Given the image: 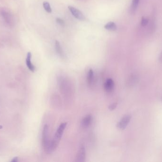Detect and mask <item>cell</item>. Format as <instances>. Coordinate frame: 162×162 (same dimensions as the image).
Here are the masks:
<instances>
[{"label": "cell", "instance_id": "obj_1", "mask_svg": "<svg viewBox=\"0 0 162 162\" xmlns=\"http://www.w3.org/2000/svg\"><path fill=\"white\" fill-rule=\"evenodd\" d=\"M67 126V123L64 122L61 124L57 129L55 135H54L53 140L51 141V152H54L58 147L59 142L62 138L64 130Z\"/></svg>", "mask_w": 162, "mask_h": 162}, {"label": "cell", "instance_id": "obj_2", "mask_svg": "<svg viewBox=\"0 0 162 162\" xmlns=\"http://www.w3.org/2000/svg\"><path fill=\"white\" fill-rule=\"evenodd\" d=\"M49 130L47 125L44 126L42 132V144L44 150L46 153H51V141L49 139Z\"/></svg>", "mask_w": 162, "mask_h": 162}, {"label": "cell", "instance_id": "obj_3", "mask_svg": "<svg viewBox=\"0 0 162 162\" xmlns=\"http://www.w3.org/2000/svg\"><path fill=\"white\" fill-rule=\"evenodd\" d=\"M131 118V116L130 115H126L124 116L117 124V127L120 130L125 129L130 122Z\"/></svg>", "mask_w": 162, "mask_h": 162}, {"label": "cell", "instance_id": "obj_4", "mask_svg": "<svg viewBox=\"0 0 162 162\" xmlns=\"http://www.w3.org/2000/svg\"><path fill=\"white\" fill-rule=\"evenodd\" d=\"M68 9L69 10L72 15L77 19L81 21H84L85 20V18L84 14L78 9L75 8L74 7L72 6H69Z\"/></svg>", "mask_w": 162, "mask_h": 162}, {"label": "cell", "instance_id": "obj_5", "mask_svg": "<svg viewBox=\"0 0 162 162\" xmlns=\"http://www.w3.org/2000/svg\"><path fill=\"white\" fill-rule=\"evenodd\" d=\"M85 157H86V152H85V147H84V145H82L77 152L76 158H75V162H84Z\"/></svg>", "mask_w": 162, "mask_h": 162}, {"label": "cell", "instance_id": "obj_6", "mask_svg": "<svg viewBox=\"0 0 162 162\" xmlns=\"http://www.w3.org/2000/svg\"><path fill=\"white\" fill-rule=\"evenodd\" d=\"M114 82L112 79H108L104 83V89L106 92L108 93L112 92L114 89Z\"/></svg>", "mask_w": 162, "mask_h": 162}, {"label": "cell", "instance_id": "obj_7", "mask_svg": "<svg viewBox=\"0 0 162 162\" xmlns=\"http://www.w3.org/2000/svg\"><path fill=\"white\" fill-rule=\"evenodd\" d=\"M32 55L30 52H28L27 54V58L26 59V65L28 69L32 72H34L35 71V67L31 62V59Z\"/></svg>", "mask_w": 162, "mask_h": 162}, {"label": "cell", "instance_id": "obj_8", "mask_svg": "<svg viewBox=\"0 0 162 162\" xmlns=\"http://www.w3.org/2000/svg\"><path fill=\"white\" fill-rule=\"evenodd\" d=\"M92 120H93L92 116L91 115H88L82 119L81 122L82 126L84 128L88 127L91 124Z\"/></svg>", "mask_w": 162, "mask_h": 162}, {"label": "cell", "instance_id": "obj_9", "mask_svg": "<svg viewBox=\"0 0 162 162\" xmlns=\"http://www.w3.org/2000/svg\"><path fill=\"white\" fill-rule=\"evenodd\" d=\"M94 72L92 69H90L87 74V82L89 86H91L93 85V81H94Z\"/></svg>", "mask_w": 162, "mask_h": 162}, {"label": "cell", "instance_id": "obj_10", "mask_svg": "<svg viewBox=\"0 0 162 162\" xmlns=\"http://www.w3.org/2000/svg\"><path fill=\"white\" fill-rule=\"evenodd\" d=\"M104 28L108 31H116L117 29V26L116 23L113 22H108L105 25Z\"/></svg>", "mask_w": 162, "mask_h": 162}, {"label": "cell", "instance_id": "obj_11", "mask_svg": "<svg viewBox=\"0 0 162 162\" xmlns=\"http://www.w3.org/2000/svg\"><path fill=\"white\" fill-rule=\"evenodd\" d=\"M55 49L57 53L61 57H63L64 54L63 50H62V47L61 46L58 40H55Z\"/></svg>", "mask_w": 162, "mask_h": 162}, {"label": "cell", "instance_id": "obj_12", "mask_svg": "<svg viewBox=\"0 0 162 162\" xmlns=\"http://www.w3.org/2000/svg\"><path fill=\"white\" fill-rule=\"evenodd\" d=\"M138 80V76L135 74H133V75L130 76V78L129 79V85L133 86L136 84Z\"/></svg>", "mask_w": 162, "mask_h": 162}, {"label": "cell", "instance_id": "obj_13", "mask_svg": "<svg viewBox=\"0 0 162 162\" xmlns=\"http://www.w3.org/2000/svg\"><path fill=\"white\" fill-rule=\"evenodd\" d=\"M139 1L140 0H132V3L131 6V12L132 13H134L136 10L139 3Z\"/></svg>", "mask_w": 162, "mask_h": 162}, {"label": "cell", "instance_id": "obj_14", "mask_svg": "<svg viewBox=\"0 0 162 162\" xmlns=\"http://www.w3.org/2000/svg\"><path fill=\"white\" fill-rule=\"evenodd\" d=\"M43 7H44V9H45V10L47 13H51L52 9L48 2V1H44L43 3Z\"/></svg>", "mask_w": 162, "mask_h": 162}, {"label": "cell", "instance_id": "obj_15", "mask_svg": "<svg viewBox=\"0 0 162 162\" xmlns=\"http://www.w3.org/2000/svg\"><path fill=\"white\" fill-rule=\"evenodd\" d=\"M1 14H2L3 17H4V19L7 23L10 24V15H9V14L7 13L6 12H2Z\"/></svg>", "mask_w": 162, "mask_h": 162}, {"label": "cell", "instance_id": "obj_16", "mask_svg": "<svg viewBox=\"0 0 162 162\" xmlns=\"http://www.w3.org/2000/svg\"><path fill=\"white\" fill-rule=\"evenodd\" d=\"M56 22L59 24V25H60L61 26H62V27H64V25H65L64 21L61 18H57L56 19Z\"/></svg>", "mask_w": 162, "mask_h": 162}, {"label": "cell", "instance_id": "obj_17", "mask_svg": "<svg viewBox=\"0 0 162 162\" xmlns=\"http://www.w3.org/2000/svg\"><path fill=\"white\" fill-rule=\"evenodd\" d=\"M148 20L147 19L145 18V17H143V18H142V19L141 22L142 26H146V25H147V24H148Z\"/></svg>", "mask_w": 162, "mask_h": 162}, {"label": "cell", "instance_id": "obj_18", "mask_svg": "<svg viewBox=\"0 0 162 162\" xmlns=\"http://www.w3.org/2000/svg\"><path fill=\"white\" fill-rule=\"evenodd\" d=\"M117 105L118 104H117V103H114L110 105L109 107V109L111 111L114 110L117 108Z\"/></svg>", "mask_w": 162, "mask_h": 162}, {"label": "cell", "instance_id": "obj_19", "mask_svg": "<svg viewBox=\"0 0 162 162\" xmlns=\"http://www.w3.org/2000/svg\"><path fill=\"white\" fill-rule=\"evenodd\" d=\"M18 161V157H15V158H13V159L12 160V162H17Z\"/></svg>", "mask_w": 162, "mask_h": 162}, {"label": "cell", "instance_id": "obj_20", "mask_svg": "<svg viewBox=\"0 0 162 162\" xmlns=\"http://www.w3.org/2000/svg\"><path fill=\"white\" fill-rule=\"evenodd\" d=\"M159 61L161 62H162V52L161 53L160 55L159 58Z\"/></svg>", "mask_w": 162, "mask_h": 162}, {"label": "cell", "instance_id": "obj_21", "mask_svg": "<svg viewBox=\"0 0 162 162\" xmlns=\"http://www.w3.org/2000/svg\"></svg>", "mask_w": 162, "mask_h": 162}]
</instances>
